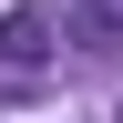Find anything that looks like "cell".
<instances>
[{
	"instance_id": "2",
	"label": "cell",
	"mask_w": 123,
	"mask_h": 123,
	"mask_svg": "<svg viewBox=\"0 0 123 123\" xmlns=\"http://www.w3.org/2000/svg\"><path fill=\"white\" fill-rule=\"evenodd\" d=\"M72 21H82V41H123V0H82Z\"/></svg>"
},
{
	"instance_id": "1",
	"label": "cell",
	"mask_w": 123,
	"mask_h": 123,
	"mask_svg": "<svg viewBox=\"0 0 123 123\" xmlns=\"http://www.w3.org/2000/svg\"><path fill=\"white\" fill-rule=\"evenodd\" d=\"M0 62L10 72H41L51 62V10H0Z\"/></svg>"
}]
</instances>
